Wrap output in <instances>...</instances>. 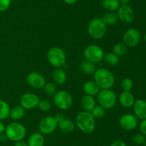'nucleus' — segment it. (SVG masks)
<instances>
[{
	"label": "nucleus",
	"mask_w": 146,
	"mask_h": 146,
	"mask_svg": "<svg viewBox=\"0 0 146 146\" xmlns=\"http://www.w3.org/2000/svg\"><path fill=\"white\" fill-rule=\"evenodd\" d=\"M90 113L96 120V119H99L104 117L106 113V110L101 105H96Z\"/></svg>",
	"instance_id": "29"
},
{
	"label": "nucleus",
	"mask_w": 146,
	"mask_h": 146,
	"mask_svg": "<svg viewBox=\"0 0 146 146\" xmlns=\"http://www.w3.org/2000/svg\"><path fill=\"white\" fill-rule=\"evenodd\" d=\"M121 5H128L131 0H118Z\"/></svg>",
	"instance_id": "39"
},
{
	"label": "nucleus",
	"mask_w": 146,
	"mask_h": 146,
	"mask_svg": "<svg viewBox=\"0 0 146 146\" xmlns=\"http://www.w3.org/2000/svg\"><path fill=\"white\" fill-rule=\"evenodd\" d=\"M123 43L128 47H134L137 46L141 40L140 31L135 28L128 29L125 31L123 37Z\"/></svg>",
	"instance_id": "10"
},
{
	"label": "nucleus",
	"mask_w": 146,
	"mask_h": 146,
	"mask_svg": "<svg viewBox=\"0 0 146 146\" xmlns=\"http://www.w3.org/2000/svg\"><path fill=\"white\" fill-rule=\"evenodd\" d=\"M53 80L57 84H64L67 80V74L65 70L61 67L56 69L53 73Z\"/></svg>",
	"instance_id": "19"
},
{
	"label": "nucleus",
	"mask_w": 146,
	"mask_h": 146,
	"mask_svg": "<svg viewBox=\"0 0 146 146\" xmlns=\"http://www.w3.org/2000/svg\"><path fill=\"white\" fill-rule=\"evenodd\" d=\"M119 124L125 130L131 131L135 130L138 125V119L134 115L125 114L120 118Z\"/></svg>",
	"instance_id": "14"
},
{
	"label": "nucleus",
	"mask_w": 146,
	"mask_h": 146,
	"mask_svg": "<svg viewBox=\"0 0 146 146\" xmlns=\"http://www.w3.org/2000/svg\"><path fill=\"white\" fill-rule=\"evenodd\" d=\"M110 146H127V145L126 143L124 141H123V140H115L114 142H113Z\"/></svg>",
	"instance_id": "36"
},
{
	"label": "nucleus",
	"mask_w": 146,
	"mask_h": 146,
	"mask_svg": "<svg viewBox=\"0 0 146 146\" xmlns=\"http://www.w3.org/2000/svg\"><path fill=\"white\" fill-rule=\"evenodd\" d=\"M103 60H104L106 64L111 66V67H115V66L118 65L120 61L118 56L114 54L113 52H108L104 54Z\"/></svg>",
	"instance_id": "25"
},
{
	"label": "nucleus",
	"mask_w": 146,
	"mask_h": 146,
	"mask_svg": "<svg viewBox=\"0 0 146 146\" xmlns=\"http://www.w3.org/2000/svg\"><path fill=\"white\" fill-rule=\"evenodd\" d=\"M10 107L7 102L0 100V120H5L9 117Z\"/></svg>",
	"instance_id": "27"
},
{
	"label": "nucleus",
	"mask_w": 146,
	"mask_h": 146,
	"mask_svg": "<svg viewBox=\"0 0 146 146\" xmlns=\"http://www.w3.org/2000/svg\"><path fill=\"white\" fill-rule=\"evenodd\" d=\"M75 125L74 122L69 119L64 118L58 123V127L63 133H71L75 129Z\"/></svg>",
	"instance_id": "18"
},
{
	"label": "nucleus",
	"mask_w": 146,
	"mask_h": 146,
	"mask_svg": "<svg viewBox=\"0 0 146 146\" xmlns=\"http://www.w3.org/2000/svg\"><path fill=\"white\" fill-rule=\"evenodd\" d=\"M27 144L29 146H44L45 138L41 133H34L29 136Z\"/></svg>",
	"instance_id": "17"
},
{
	"label": "nucleus",
	"mask_w": 146,
	"mask_h": 146,
	"mask_svg": "<svg viewBox=\"0 0 146 146\" xmlns=\"http://www.w3.org/2000/svg\"><path fill=\"white\" fill-rule=\"evenodd\" d=\"M96 105V100L94 96L86 94L81 98V106L84 111L91 112Z\"/></svg>",
	"instance_id": "20"
},
{
	"label": "nucleus",
	"mask_w": 146,
	"mask_h": 146,
	"mask_svg": "<svg viewBox=\"0 0 146 146\" xmlns=\"http://www.w3.org/2000/svg\"><path fill=\"white\" fill-rule=\"evenodd\" d=\"M76 125L82 133L90 134L95 130V119L90 112H81L76 119Z\"/></svg>",
	"instance_id": "2"
},
{
	"label": "nucleus",
	"mask_w": 146,
	"mask_h": 146,
	"mask_svg": "<svg viewBox=\"0 0 146 146\" xmlns=\"http://www.w3.org/2000/svg\"><path fill=\"white\" fill-rule=\"evenodd\" d=\"M143 145H144V146H146V140H145V143H144V144H143Z\"/></svg>",
	"instance_id": "43"
},
{
	"label": "nucleus",
	"mask_w": 146,
	"mask_h": 146,
	"mask_svg": "<svg viewBox=\"0 0 146 146\" xmlns=\"http://www.w3.org/2000/svg\"><path fill=\"white\" fill-rule=\"evenodd\" d=\"M84 55L86 60L96 64L104 59V52L100 46L96 44H90L84 50Z\"/></svg>",
	"instance_id": "8"
},
{
	"label": "nucleus",
	"mask_w": 146,
	"mask_h": 146,
	"mask_svg": "<svg viewBox=\"0 0 146 146\" xmlns=\"http://www.w3.org/2000/svg\"><path fill=\"white\" fill-rule=\"evenodd\" d=\"M133 108L135 117L141 120L146 119V100L142 99L135 100Z\"/></svg>",
	"instance_id": "15"
},
{
	"label": "nucleus",
	"mask_w": 146,
	"mask_h": 146,
	"mask_svg": "<svg viewBox=\"0 0 146 146\" xmlns=\"http://www.w3.org/2000/svg\"><path fill=\"white\" fill-rule=\"evenodd\" d=\"M135 97L131 92L123 91L119 95V102L121 105L126 108L132 107L135 102Z\"/></svg>",
	"instance_id": "16"
},
{
	"label": "nucleus",
	"mask_w": 146,
	"mask_h": 146,
	"mask_svg": "<svg viewBox=\"0 0 146 146\" xmlns=\"http://www.w3.org/2000/svg\"><path fill=\"white\" fill-rule=\"evenodd\" d=\"M117 17L124 23H131L135 19V12L129 5H121L117 10Z\"/></svg>",
	"instance_id": "11"
},
{
	"label": "nucleus",
	"mask_w": 146,
	"mask_h": 146,
	"mask_svg": "<svg viewBox=\"0 0 146 146\" xmlns=\"http://www.w3.org/2000/svg\"><path fill=\"white\" fill-rule=\"evenodd\" d=\"M14 146H29L28 144H27V142L24 141L23 140H19V141L15 142V144H14Z\"/></svg>",
	"instance_id": "37"
},
{
	"label": "nucleus",
	"mask_w": 146,
	"mask_h": 146,
	"mask_svg": "<svg viewBox=\"0 0 146 146\" xmlns=\"http://www.w3.org/2000/svg\"><path fill=\"white\" fill-rule=\"evenodd\" d=\"M97 99L99 105L105 110H111L117 102V96L111 89L101 90L97 94Z\"/></svg>",
	"instance_id": "6"
},
{
	"label": "nucleus",
	"mask_w": 146,
	"mask_h": 146,
	"mask_svg": "<svg viewBox=\"0 0 146 146\" xmlns=\"http://www.w3.org/2000/svg\"><path fill=\"white\" fill-rule=\"evenodd\" d=\"M121 88L123 91L130 92L132 90L133 87V82L132 80L130 78H124L123 80L121 81Z\"/></svg>",
	"instance_id": "31"
},
{
	"label": "nucleus",
	"mask_w": 146,
	"mask_h": 146,
	"mask_svg": "<svg viewBox=\"0 0 146 146\" xmlns=\"http://www.w3.org/2000/svg\"><path fill=\"white\" fill-rule=\"evenodd\" d=\"M24 114H25V109L21 105L15 106L10 109L9 117L15 121L21 120L24 116Z\"/></svg>",
	"instance_id": "22"
},
{
	"label": "nucleus",
	"mask_w": 146,
	"mask_h": 146,
	"mask_svg": "<svg viewBox=\"0 0 146 146\" xmlns=\"http://www.w3.org/2000/svg\"><path fill=\"white\" fill-rule=\"evenodd\" d=\"M64 2L66 3L67 4H74L78 0H64Z\"/></svg>",
	"instance_id": "41"
},
{
	"label": "nucleus",
	"mask_w": 146,
	"mask_h": 146,
	"mask_svg": "<svg viewBox=\"0 0 146 146\" xmlns=\"http://www.w3.org/2000/svg\"><path fill=\"white\" fill-rule=\"evenodd\" d=\"M39 99L34 93H25L20 98V104L25 110H32L38 106Z\"/></svg>",
	"instance_id": "12"
},
{
	"label": "nucleus",
	"mask_w": 146,
	"mask_h": 146,
	"mask_svg": "<svg viewBox=\"0 0 146 146\" xmlns=\"http://www.w3.org/2000/svg\"><path fill=\"white\" fill-rule=\"evenodd\" d=\"M53 100L54 104L61 110H68L73 104L72 96L66 90H60L56 92L54 95Z\"/></svg>",
	"instance_id": "7"
},
{
	"label": "nucleus",
	"mask_w": 146,
	"mask_h": 146,
	"mask_svg": "<svg viewBox=\"0 0 146 146\" xmlns=\"http://www.w3.org/2000/svg\"><path fill=\"white\" fill-rule=\"evenodd\" d=\"M139 130L141 133L146 136V119L141 120L139 125Z\"/></svg>",
	"instance_id": "35"
},
{
	"label": "nucleus",
	"mask_w": 146,
	"mask_h": 146,
	"mask_svg": "<svg viewBox=\"0 0 146 146\" xmlns=\"http://www.w3.org/2000/svg\"><path fill=\"white\" fill-rule=\"evenodd\" d=\"M94 76V82L101 90L111 89L115 84V77L112 72L108 69H96Z\"/></svg>",
	"instance_id": "1"
},
{
	"label": "nucleus",
	"mask_w": 146,
	"mask_h": 146,
	"mask_svg": "<svg viewBox=\"0 0 146 146\" xmlns=\"http://www.w3.org/2000/svg\"><path fill=\"white\" fill-rule=\"evenodd\" d=\"M4 134L6 135L8 140L17 142L23 140L25 137L27 135V129L21 123L18 122H12L6 126Z\"/></svg>",
	"instance_id": "3"
},
{
	"label": "nucleus",
	"mask_w": 146,
	"mask_h": 146,
	"mask_svg": "<svg viewBox=\"0 0 146 146\" xmlns=\"http://www.w3.org/2000/svg\"><path fill=\"white\" fill-rule=\"evenodd\" d=\"M106 25H114L118 22V17L114 12L108 11L101 18Z\"/></svg>",
	"instance_id": "26"
},
{
	"label": "nucleus",
	"mask_w": 146,
	"mask_h": 146,
	"mask_svg": "<svg viewBox=\"0 0 146 146\" xmlns=\"http://www.w3.org/2000/svg\"><path fill=\"white\" fill-rule=\"evenodd\" d=\"M38 130L43 135H49L54 133L58 127V122L55 117L46 116L40 120Z\"/></svg>",
	"instance_id": "9"
},
{
	"label": "nucleus",
	"mask_w": 146,
	"mask_h": 146,
	"mask_svg": "<svg viewBox=\"0 0 146 146\" xmlns=\"http://www.w3.org/2000/svg\"><path fill=\"white\" fill-rule=\"evenodd\" d=\"M11 0H0V12H4L9 8Z\"/></svg>",
	"instance_id": "34"
},
{
	"label": "nucleus",
	"mask_w": 146,
	"mask_h": 146,
	"mask_svg": "<svg viewBox=\"0 0 146 146\" xmlns=\"http://www.w3.org/2000/svg\"><path fill=\"white\" fill-rule=\"evenodd\" d=\"M146 140V137L142 133H137L134 135L133 137V141L138 145H143L145 143Z\"/></svg>",
	"instance_id": "33"
},
{
	"label": "nucleus",
	"mask_w": 146,
	"mask_h": 146,
	"mask_svg": "<svg viewBox=\"0 0 146 146\" xmlns=\"http://www.w3.org/2000/svg\"><path fill=\"white\" fill-rule=\"evenodd\" d=\"M101 4L104 9L111 12L117 11L121 6L118 0H103Z\"/></svg>",
	"instance_id": "23"
},
{
	"label": "nucleus",
	"mask_w": 146,
	"mask_h": 146,
	"mask_svg": "<svg viewBox=\"0 0 146 146\" xmlns=\"http://www.w3.org/2000/svg\"><path fill=\"white\" fill-rule=\"evenodd\" d=\"M7 139V136H6V135L4 134V133H2V134H0V141L4 142V141H5Z\"/></svg>",
	"instance_id": "40"
},
{
	"label": "nucleus",
	"mask_w": 146,
	"mask_h": 146,
	"mask_svg": "<svg viewBox=\"0 0 146 146\" xmlns=\"http://www.w3.org/2000/svg\"><path fill=\"white\" fill-rule=\"evenodd\" d=\"M43 88L46 94L48 96H54L56 92V87L53 82H46Z\"/></svg>",
	"instance_id": "30"
},
{
	"label": "nucleus",
	"mask_w": 146,
	"mask_h": 146,
	"mask_svg": "<svg viewBox=\"0 0 146 146\" xmlns=\"http://www.w3.org/2000/svg\"><path fill=\"white\" fill-rule=\"evenodd\" d=\"M27 82L31 87L36 89L43 88L46 83L44 76L37 72H31L27 75Z\"/></svg>",
	"instance_id": "13"
},
{
	"label": "nucleus",
	"mask_w": 146,
	"mask_h": 146,
	"mask_svg": "<svg viewBox=\"0 0 146 146\" xmlns=\"http://www.w3.org/2000/svg\"><path fill=\"white\" fill-rule=\"evenodd\" d=\"M48 63L54 67H62L65 64L66 55L64 50L58 47H53L48 50L46 53Z\"/></svg>",
	"instance_id": "5"
},
{
	"label": "nucleus",
	"mask_w": 146,
	"mask_h": 146,
	"mask_svg": "<svg viewBox=\"0 0 146 146\" xmlns=\"http://www.w3.org/2000/svg\"><path fill=\"white\" fill-rule=\"evenodd\" d=\"M80 67H81V71L87 74H94V72H95L96 70V64H94V63L88 61V60L83 61L81 63Z\"/></svg>",
	"instance_id": "24"
},
{
	"label": "nucleus",
	"mask_w": 146,
	"mask_h": 146,
	"mask_svg": "<svg viewBox=\"0 0 146 146\" xmlns=\"http://www.w3.org/2000/svg\"><path fill=\"white\" fill-rule=\"evenodd\" d=\"M107 31V25L99 17L94 18L88 26V33L94 40H100L104 37Z\"/></svg>",
	"instance_id": "4"
},
{
	"label": "nucleus",
	"mask_w": 146,
	"mask_h": 146,
	"mask_svg": "<svg viewBox=\"0 0 146 146\" xmlns=\"http://www.w3.org/2000/svg\"><path fill=\"white\" fill-rule=\"evenodd\" d=\"M38 109L43 112H46L51 109V104L48 100H39L38 104Z\"/></svg>",
	"instance_id": "32"
},
{
	"label": "nucleus",
	"mask_w": 146,
	"mask_h": 146,
	"mask_svg": "<svg viewBox=\"0 0 146 146\" xmlns=\"http://www.w3.org/2000/svg\"><path fill=\"white\" fill-rule=\"evenodd\" d=\"M143 39H144V40H145V42H146V33H145V34H144Z\"/></svg>",
	"instance_id": "42"
},
{
	"label": "nucleus",
	"mask_w": 146,
	"mask_h": 146,
	"mask_svg": "<svg viewBox=\"0 0 146 146\" xmlns=\"http://www.w3.org/2000/svg\"><path fill=\"white\" fill-rule=\"evenodd\" d=\"M128 47L124 43H118L115 44L113 47V52L117 56H123L128 52Z\"/></svg>",
	"instance_id": "28"
},
{
	"label": "nucleus",
	"mask_w": 146,
	"mask_h": 146,
	"mask_svg": "<svg viewBox=\"0 0 146 146\" xmlns=\"http://www.w3.org/2000/svg\"><path fill=\"white\" fill-rule=\"evenodd\" d=\"M83 88H84V91L85 92L86 94L91 96L97 95L101 90L98 84L94 81H88L85 82Z\"/></svg>",
	"instance_id": "21"
},
{
	"label": "nucleus",
	"mask_w": 146,
	"mask_h": 146,
	"mask_svg": "<svg viewBox=\"0 0 146 146\" xmlns=\"http://www.w3.org/2000/svg\"><path fill=\"white\" fill-rule=\"evenodd\" d=\"M5 125H4V123H2L1 120H0V134H2L5 131Z\"/></svg>",
	"instance_id": "38"
}]
</instances>
